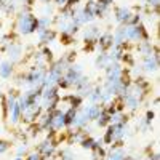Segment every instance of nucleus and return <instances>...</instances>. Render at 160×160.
Here are the masks:
<instances>
[{
    "mask_svg": "<svg viewBox=\"0 0 160 160\" xmlns=\"http://www.w3.org/2000/svg\"><path fill=\"white\" fill-rule=\"evenodd\" d=\"M19 24H21V31L24 34H28L31 31H34L37 28V21L31 16V15H24L21 19H19Z\"/></svg>",
    "mask_w": 160,
    "mask_h": 160,
    "instance_id": "f257e3e1",
    "label": "nucleus"
},
{
    "mask_svg": "<svg viewBox=\"0 0 160 160\" xmlns=\"http://www.w3.org/2000/svg\"><path fill=\"white\" fill-rule=\"evenodd\" d=\"M16 160H21V157H18V158H16Z\"/></svg>",
    "mask_w": 160,
    "mask_h": 160,
    "instance_id": "39448f33",
    "label": "nucleus"
},
{
    "mask_svg": "<svg viewBox=\"0 0 160 160\" xmlns=\"http://www.w3.org/2000/svg\"><path fill=\"white\" fill-rule=\"evenodd\" d=\"M10 72H11L10 64H8V62H3V64H2V68H0V74H2V77H8Z\"/></svg>",
    "mask_w": 160,
    "mask_h": 160,
    "instance_id": "f03ea898",
    "label": "nucleus"
},
{
    "mask_svg": "<svg viewBox=\"0 0 160 160\" xmlns=\"http://www.w3.org/2000/svg\"><path fill=\"white\" fill-rule=\"evenodd\" d=\"M7 148H8V144H7L5 141H0V152H3V151H7Z\"/></svg>",
    "mask_w": 160,
    "mask_h": 160,
    "instance_id": "7ed1b4c3",
    "label": "nucleus"
},
{
    "mask_svg": "<svg viewBox=\"0 0 160 160\" xmlns=\"http://www.w3.org/2000/svg\"><path fill=\"white\" fill-rule=\"evenodd\" d=\"M29 160H40V157H38V155H31Z\"/></svg>",
    "mask_w": 160,
    "mask_h": 160,
    "instance_id": "20e7f679",
    "label": "nucleus"
}]
</instances>
